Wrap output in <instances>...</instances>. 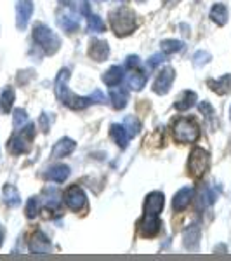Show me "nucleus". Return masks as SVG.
I'll return each instance as SVG.
<instances>
[{
    "label": "nucleus",
    "mask_w": 231,
    "mask_h": 261,
    "mask_svg": "<svg viewBox=\"0 0 231 261\" xmlns=\"http://www.w3.org/2000/svg\"><path fill=\"white\" fill-rule=\"evenodd\" d=\"M165 205V197H163L162 192H151L148 197H146L145 202V214L139 221H137V231H139L141 237L145 239H151L155 235H158L160 231V213Z\"/></svg>",
    "instance_id": "f257e3e1"
},
{
    "label": "nucleus",
    "mask_w": 231,
    "mask_h": 261,
    "mask_svg": "<svg viewBox=\"0 0 231 261\" xmlns=\"http://www.w3.org/2000/svg\"><path fill=\"white\" fill-rule=\"evenodd\" d=\"M68 81H70V70L63 68L60 73H57L56 84H54V91H56L57 99H60L65 107L71 108V110H83V108L92 105L89 96L83 98V96H78V94H75V92H71L68 87Z\"/></svg>",
    "instance_id": "f03ea898"
},
{
    "label": "nucleus",
    "mask_w": 231,
    "mask_h": 261,
    "mask_svg": "<svg viewBox=\"0 0 231 261\" xmlns=\"http://www.w3.org/2000/svg\"><path fill=\"white\" fill-rule=\"evenodd\" d=\"M110 24L115 35L127 37L137 28V21L134 11L127 9V7H120V9L113 11L110 14Z\"/></svg>",
    "instance_id": "7ed1b4c3"
},
{
    "label": "nucleus",
    "mask_w": 231,
    "mask_h": 261,
    "mask_svg": "<svg viewBox=\"0 0 231 261\" xmlns=\"http://www.w3.org/2000/svg\"><path fill=\"white\" fill-rule=\"evenodd\" d=\"M172 136L178 143L186 145V143H195L200 138V125L195 119H186L181 117L172 124Z\"/></svg>",
    "instance_id": "20e7f679"
},
{
    "label": "nucleus",
    "mask_w": 231,
    "mask_h": 261,
    "mask_svg": "<svg viewBox=\"0 0 231 261\" xmlns=\"http://www.w3.org/2000/svg\"><path fill=\"white\" fill-rule=\"evenodd\" d=\"M33 40L45 54H56L61 47V39L44 23H37L33 27Z\"/></svg>",
    "instance_id": "39448f33"
},
{
    "label": "nucleus",
    "mask_w": 231,
    "mask_h": 261,
    "mask_svg": "<svg viewBox=\"0 0 231 261\" xmlns=\"http://www.w3.org/2000/svg\"><path fill=\"white\" fill-rule=\"evenodd\" d=\"M33 138H35V125L28 124L26 127L16 129V133L11 136L9 143H7V150L11 151L12 155H23L28 153L32 150V143Z\"/></svg>",
    "instance_id": "423d86ee"
},
{
    "label": "nucleus",
    "mask_w": 231,
    "mask_h": 261,
    "mask_svg": "<svg viewBox=\"0 0 231 261\" xmlns=\"http://www.w3.org/2000/svg\"><path fill=\"white\" fill-rule=\"evenodd\" d=\"M209 166H211V155H209V151L198 148V146L193 148L190 159H188V172H190L193 178H201L209 171Z\"/></svg>",
    "instance_id": "0eeeda50"
},
{
    "label": "nucleus",
    "mask_w": 231,
    "mask_h": 261,
    "mask_svg": "<svg viewBox=\"0 0 231 261\" xmlns=\"http://www.w3.org/2000/svg\"><path fill=\"white\" fill-rule=\"evenodd\" d=\"M63 200H65L66 207H68L70 211L80 213V211H85V209H87V197H85V193H83V190L78 187V185L70 187L68 190L65 192Z\"/></svg>",
    "instance_id": "6e6552de"
},
{
    "label": "nucleus",
    "mask_w": 231,
    "mask_h": 261,
    "mask_svg": "<svg viewBox=\"0 0 231 261\" xmlns=\"http://www.w3.org/2000/svg\"><path fill=\"white\" fill-rule=\"evenodd\" d=\"M28 249H30L32 254H50L52 252V244L47 239V235L44 233V231L37 230L32 233L30 241H28Z\"/></svg>",
    "instance_id": "1a4fd4ad"
},
{
    "label": "nucleus",
    "mask_w": 231,
    "mask_h": 261,
    "mask_svg": "<svg viewBox=\"0 0 231 261\" xmlns=\"http://www.w3.org/2000/svg\"><path fill=\"white\" fill-rule=\"evenodd\" d=\"M174 79H176L174 68H170V66H165V68H163L160 73H158V77L155 79V82H153V92H155V94L165 96L167 92L170 91Z\"/></svg>",
    "instance_id": "9d476101"
},
{
    "label": "nucleus",
    "mask_w": 231,
    "mask_h": 261,
    "mask_svg": "<svg viewBox=\"0 0 231 261\" xmlns=\"http://www.w3.org/2000/svg\"><path fill=\"white\" fill-rule=\"evenodd\" d=\"M32 14L33 4L30 0H18V6H16V27H18V30H24L28 27Z\"/></svg>",
    "instance_id": "9b49d317"
},
{
    "label": "nucleus",
    "mask_w": 231,
    "mask_h": 261,
    "mask_svg": "<svg viewBox=\"0 0 231 261\" xmlns=\"http://www.w3.org/2000/svg\"><path fill=\"white\" fill-rule=\"evenodd\" d=\"M89 56L94 61H104L110 56V45L106 40H99V39H92L89 44Z\"/></svg>",
    "instance_id": "f8f14e48"
},
{
    "label": "nucleus",
    "mask_w": 231,
    "mask_h": 261,
    "mask_svg": "<svg viewBox=\"0 0 231 261\" xmlns=\"http://www.w3.org/2000/svg\"><path fill=\"white\" fill-rule=\"evenodd\" d=\"M193 193H195V188L193 187H184L176 193L174 200H172V207H174V211H178V213L184 211V209L190 205V202L193 199Z\"/></svg>",
    "instance_id": "ddd939ff"
},
{
    "label": "nucleus",
    "mask_w": 231,
    "mask_h": 261,
    "mask_svg": "<svg viewBox=\"0 0 231 261\" xmlns=\"http://www.w3.org/2000/svg\"><path fill=\"white\" fill-rule=\"evenodd\" d=\"M200 226L198 225H190L186 230L183 231V244L186 249L196 251L198 249V242H200Z\"/></svg>",
    "instance_id": "4468645a"
},
{
    "label": "nucleus",
    "mask_w": 231,
    "mask_h": 261,
    "mask_svg": "<svg viewBox=\"0 0 231 261\" xmlns=\"http://www.w3.org/2000/svg\"><path fill=\"white\" fill-rule=\"evenodd\" d=\"M75 148H77V143L70 138H61L60 141L54 145L52 148V159H63V157H68L70 153H73Z\"/></svg>",
    "instance_id": "2eb2a0df"
},
{
    "label": "nucleus",
    "mask_w": 231,
    "mask_h": 261,
    "mask_svg": "<svg viewBox=\"0 0 231 261\" xmlns=\"http://www.w3.org/2000/svg\"><path fill=\"white\" fill-rule=\"evenodd\" d=\"M207 86L211 87L212 92H216V94L219 96H224L228 94L229 89H231V73H226L222 75L221 79H217V81H207Z\"/></svg>",
    "instance_id": "dca6fc26"
},
{
    "label": "nucleus",
    "mask_w": 231,
    "mask_h": 261,
    "mask_svg": "<svg viewBox=\"0 0 231 261\" xmlns=\"http://www.w3.org/2000/svg\"><path fill=\"white\" fill-rule=\"evenodd\" d=\"M70 176V167L65 166V164H57V166H52L50 169L45 172V178L54 181V183H65Z\"/></svg>",
    "instance_id": "f3484780"
},
{
    "label": "nucleus",
    "mask_w": 231,
    "mask_h": 261,
    "mask_svg": "<svg viewBox=\"0 0 231 261\" xmlns=\"http://www.w3.org/2000/svg\"><path fill=\"white\" fill-rule=\"evenodd\" d=\"M228 18H229V12H228V7L224 4H214L212 9H211V19L217 27H224L228 23Z\"/></svg>",
    "instance_id": "a211bd4d"
},
{
    "label": "nucleus",
    "mask_w": 231,
    "mask_h": 261,
    "mask_svg": "<svg viewBox=\"0 0 231 261\" xmlns=\"http://www.w3.org/2000/svg\"><path fill=\"white\" fill-rule=\"evenodd\" d=\"M195 103H196V92L184 91V92H181V96L178 98V101L174 103V108L179 112H186V110H190Z\"/></svg>",
    "instance_id": "6ab92c4d"
},
{
    "label": "nucleus",
    "mask_w": 231,
    "mask_h": 261,
    "mask_svg": "<svg viewBox=\"0 0 231 261\" xmlns=\"http://www.w3.org/2000/svg\"><path fill=\"white\" fill-rule=\"evenodd\" d=\"M110 99L111 105L115 110H124L127 107V101H129V92L124 87H119V89H113L110 92Z\"/></svg>",
    "instance_id": "aec40b11"
},
{
    "label": "nucleus",
    "mask_w": 231,
    "mask_h": 261,
    "mask_svg": "<svg viewBox=\"0 0 231 261\" xmlns=\"http://www.w3.org/2000/svg\"><path fill=\"white\" fill-rule=\"evenodd\" d=\"M122 79H124V68H122V66H111L110 70H106L103 73V82L110 87L119 86L122 82Z\"/></svg>",
    "instance_id": "412c9836"
},
{
    "label": "nucleus",
    "mask_w": 231,
    "mask_h": 261,
    "mask_svg": "<svg viewBox=\"0 0 231 261\" xmlns=\"http://www.w3.org/2000/svg\"><path fill=\"white\" fill-rule=\"evenodd\" d=\"M2 195H4V202H6L9 207H18V205L21 204V195H19L18 188H16L14 185L7 183L2 190Z\"/></svg>",
    "instance_id": "4be33fe9"
},
{
    "label": "nucleus",
    "mask_w": 231,
    "mask_h": 261,
    "mask_svg": "<svg viewBox=\"0 0 231 261\" xmlns=\"http://www.w3.org/2000/svg\"><path fill=\"white\" fill-rule=\"evenodd\" d=\"M110 134H111V138L115 140V143L120 146L122 150L127 148L129 134H127V130H125L124 124H122V125H120V124H113V125H111V129H110Z\"/></svg>",
    "instance_id": "5701e85b"
},
{
    "label": "nucleus",
    "mask_w": 231,
    "mask_h": 261,
    "mask_svg": "<svg viewBox=\"0 0 231 261\" xmlns=\"http://www.w3.org/2000/svg\"><path fill=\"white\" fill-rule=\"evenodd\" d=\"M216 199H217V192L214 190L212 187L205 185L198 195V209H201V207L205 209V207H209V205H212L214 202H216Z\"/></svg>",
    "instance_id": "b1692460"
},
{
    "label": "nucleus",
    "mask_w": 231,
    "mask_h": 261,
    "mask_svg": "<svg viewBox=\"0 0 231 261\" xmlns=\"http://www.w3.org/2000/svg\"><path fill=\"white\" fill-rule=\"evenodd\" d=\"M16 94L12 87H6L0 94V112L2 113H9L12 110V105H14Z\"/></svg>",
    "instance_id": "393cba45"
},
{
    "label": "nucleus",
    "mask_w": 231,
    "mask_h": 261,
    "mask_svg": "<svg viewBox=\"0 0 231 261\" xmlns=\"http://www.w3.org/2000/svg\"><path fill=\"white\" fill-rule=\"evenodd\" d=\"M146 81H148V75H146L145 71L132 70V73L129 75V87H131L132 91H141L142 87L146 86Z\"/></svg>",
    "instance_id": "a878e982"
},
{
    "label": "nucleus",
    "mask_w": 231,
    "mask_h": 261,
    "mask_svg": "<svg viewBox=\"0 0 231 261\" xmlns=\"http://www.w3.org/2000/svg\"><path fill=\"white\" fill-rule=\"evenodd\" d=\"M57 23H60V27L63 28V30L68 32V33L77 32L78 27H80V21L75 18V16H71V14H63V16H60V18H57Z\"/></svg>",
    "instance_id": "bb28decb"
},
{
    "label": "nucleus",
    "mask_w": 231,
    "mask_h": 261,
    "mask_svg": "<svg viewBox=\"0 0 231 261\" xmlns=\"http://www.w3.org/2000/svg\"><path fill=\"white\" fill-rule=\"evenodd\" d=\"M160 47H162L163 54H174V53H181V50L184 49V44L181 40L167 39V40H162Z\"/></svg>",
    "instance_id": "cd10ccee"
},
{
    "label": "nucleus",
    "mask_w": 231,
    "mask_h": 261,
    "mask_svg": "<svg viewBox=\"0 0 231 261\" xmlns=\"http://www.w3.org/2000/svg\"><path fill=\"white\" fill-rule=\"evenodd\" d=\"M124 127H125V130H127L129 138H134V136H137V134H139L141 124L134 115H127L124 119Z\"/></svg>",
    "instance_id": "c85d7f7f"
},
{
    "label": "nucleus",
    "mask_w": 231,
    "mask_h": 261,
    "mask_svg": "<svg viewBox=\"0 0 231 261\" xmlns=\"http://www.w3.org/2000/svg\"><path fill=\"white\" fill-rule=\"evenodd\" d=\"M87 27L92 33H101L106 30V24L98 14H87Z\"/></svg>",
    "instance_id": "c756f323"
},
{
    "label": "nucleus",
    "mask_w": 231,
    "mask_h": 261,
    "mask_svg": "<svg viewBox=\"0 0 231 261\" xmlns=\"http://www.w3.org/2000/svg\"><path fill=\"white\" fill-rule=\"evenodd\" d=\"M40 211V199L39 197H32L26 202V207H24V213H26V218H35Z\"/></svg>",
    "instance_id": "7c9ffc66"
},
{
    "label": "nucleus",
    "mask_w": 231,
    "mask_h": 261,
    "mask_svg": "<svg viewBox=\"0 0 231 261\" xmlns=\"http://www.w3.org/2000/svg\"><path fill=\"white\" fill-rule=\"evenodd\" d=\"M49 195V199L45 200V207L47 209H57L60 207V195H57L56 188H45V192Z\"/></svg>",
    "instance_id": "2f4dec72"
},
{
    "label": "nucleus",
    "mask_w": 231,
    "mask_h": 261,
    "mask_svg": "<svg viewBox=\"0 0 231 261\" xmlns=\"http://www.w3.org/2000/svg\"><path fill=\"white\" fill-rule=\"evenodd\" d=\"M26 122H28V115L23 108L14 110V115H12V125H14V129H21Z\"/></svg>",
    "instance_id": "473e14b6"
},
{
    "label": "nucleus",
    "mask_w": 231,
    "mask_h": 261,
    "mask_svg": "<svg viewBox=\"0 0 231 261\" xmlns=\"http://www.w3.org/2000/svg\"><path fill=\"white\" fill-rule=\"evenodd\" d=\"M211 60H212L211 53H207V50H198V53H195V56H193V65H195L196 68H201V66L207 65Z\"/></svg>",
    "instance_id": "72a5a7b5"
},
{
    "label": "nucleus",
    "mask_w": 231,
    "mask_h": 261,
    "mask_svg": "<svg viewBox=\"0 0 231 261\" xmlns=\"http://www.w3.org/2000/svg\"><path fill=\"white\" fill-rule=\"evenodd\" d=\"M163 60H165V58H163L162 53L160 54H153V56L148 60V63H146V66H148V70H153V68H157V66L160 65Z\"/></svg>",
    "instance_id": "f704fd0d"
},
{
    "label": "nucleus",
    "mask_w": 231,
    "mask_h": 261,
    "mask_svg": "<svg viewBox=\"0 0 231 261\" xmlns=\"http://www.w3.org/2000/svg\"><path fill=\"white\" fill-rule=\"evenodd\" d=\"M200 112L204 113L209 120L214 117V108H212V105L209 103V101H201V103H200Z\"/></svg>",
    "instance_id": "c9c22d12"
},
{
    "label": "nucleus",
    "mask_w": 231,
    "mask_h": 261,
    "mask_svg": "<svg viewBox=\"0 0 231 261\" xmlns=\"http://www.w3.org/2000/svg\"><path fill=\"white\" fill-rule=\"evenodd\" d=\"M89 98H91L92 103H98V105H103L104 101H106V98H104V94H103V92H101V91H98V89H96L94 92H92V94L89 96Z\"/></svg>",
    "instance_id": "e433bc0d"
},
{
    "label": "nucleus",
    "mask_w": 231,
    "mask_h": 261,
    "mask_svg": "<svg viewBox=\"0 0 231 261\" xmlns=\"http://www.w3.org/2000/svg\"><path fill=\"white\" fill-rule=\"evenodd\" d=\"M39 122H40V129H42V133H49L50 124H49V117H47V113H42Z\"/></svg>",
    "instance_id": "4c0bfd02"
},
{
    "label": "nucleus",
    "mask_w": 231,
    "mask_h": 261,
    "mask_svg": "<svg viewBox=\"0 0 231 261\" xmlns=\"http://www.w3.org/2000/svg\"><path fill=\"white\" fill-rule=\"evenodd\" d=\"M125 66L131 70L137 68V66H139V56H136V54H134V56H129L127 61H125Z\"/></svg>",
    "instance_id": "58836bf2"
},
{
    "label": "nucleus",
    "mask_w": 231,
    "mask_h": 261,
    "mask_svg": "<svg viewBox=\"0 0 231 261\" xmlns=\"http://www.w3.org/2000/svg\"><path fill=\"white\" fill-rule=\"evenodd\" d=\"M78 9H80L82 14H91L89 12V0H78Z\"/></svg>",
    "instance_id": "ea45409f"
},
{
    "label": "nucleus",
    "mask_w": 231,
    "mask_h": 261,
    "mask_svg": "<svg viewBox=\"0 0 231 261\" xmlns=\"http://www.w3.org/2000/svg\"><path fill=\"white\" fill-rule=\"evenodd\" d=\"M4 239H6V228H4L2 223H0V247H2V244H4Z\"/></svg>",
    "instance_id": "a19ab883"
},
{
    "label": "nucleus",
    "mask_w": 231,
    "mask_h": 261,
    "mask_svg": "<svg viewBox=\"0 0 231 261\" xmlns=\"http://www.w3.org/2000/svg\"><path fill=\"white\" fill-rule=\"evenodd\" d=\"M178 2H181V0H167V6L172 7V6H176Z\"/></svg>",
    "instance_id": "79ce46f5"
},
{
    "label": "nucleus",
    "mask_w": 231,
    "mask_h": 261,
    "mask_svg": "<svg viewBox=\"0 0 231 261\" xmlns=\"http://www.w3.org/2000/svg\"><path fill=\"white\" fill-rule=\"evenodd\" d=\"M137 2H145V0H137Z\"/></svg>",
    "instance_id": "37998d69"
},
{
    "label": "nucleus",
    "mask_w": 231,
    "mask_h": 261,
    "mask_svg": "<svg viewBox=\"0 0 231 261\" xmlns=\"http://www.w3.org/2000/svg\"><path fill=\"white\" fill-rule=\"evenodd\" d=\"M229 119H231V110H229Z\"/></svg>",
    "instance_id": "c03bdc74"
},
{
    "label": "nucleus",
    "mask_w": 231,
    "mask_h": 261,
    "mask_svg": "<svg viewBox=\"0 0 231 261\" xmlns=\"http://www.w3.org/2000/svg\"><path fill=\"white\" fill-rule=\"evenodd\" d=\"M99 2H103V0H99Z\"/></svg>",
    "instance_id": "a18cd8bd"
},
{
    "label": "nucleus",
    "mask_w": 231,
    "mask_h": 261,
    "mask_svg": "<svg viewBox=\"0 0 231 261\" xmlns=\"http://www.w3.org/2000/svg\"><path fill=\"white\" fill-rule=\"evenodd\" d=\"M65 2H66V0H65Z\"/></svg>",
    "instance_id": "49530a36"
}]
</instances>
